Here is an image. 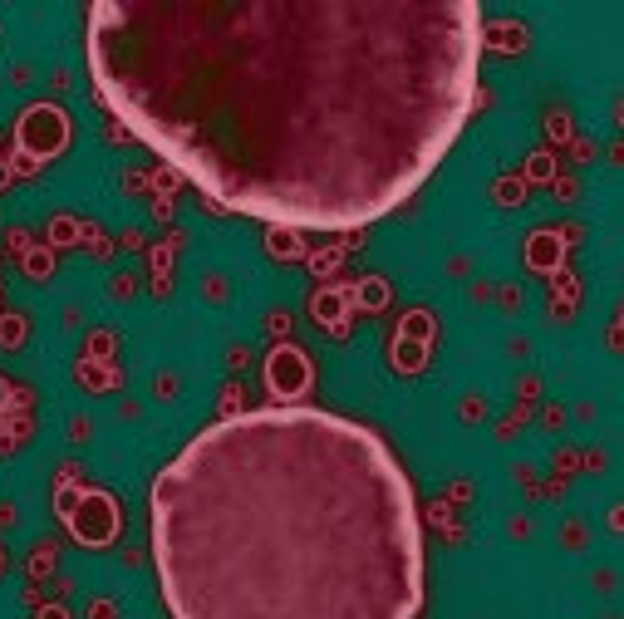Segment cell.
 Listing matches in <instances>:
<instances>
[{
  "mask_svg": "<svg viewBox=\"0 0 624 619\" xmlns=\"http://www.w3.org/2000/svg\"><path fill=\"white\" fill-rule=\"evenodd\" d=\"M472 0H99L89 74L217 207L354 231L408 202L477 104Z\"/></svg>",
  "mask_w": 624,
  "mask_h": 619,
  "instance_id": "obj_1",
  "label": "cell"
},
{
  "mask_svg": "<svg viewBox=\"0 0 624 619\" xmlns=\"http://www.w3.org/2000/svg\"><path fill=\"white\" fill-rule=\"evenodd\" d=\"M172 619H418L413 482L364 423L271 403L197 433L148 492Z\"/></svg>",
  "mask_w": 624,
  "mask_h": 619,
  "instance_id": "obj_2",
  "label": "cell"
},
{
  "mask_svg": "<svg viewBox=\"0 0 624 619\" xmlns=\"http://www.w3.org/2000/svg\"><path fill=\"white\" fill-rule=\"evenodd\" d=\"M59 516L79 546H109L118 536V502L94 487H64L59 492Z\"/></svg>",
  "mask_w": 624,
  "mask_h": 619,
  "instance_id": "obj_3",
  "label": "cell"
},
{
  "mask_svg": "<svg viewBox=\"0 0 624 619\" xmlns=\"http://www.w3.org/2000/svg\"><path fill=\"white\" fill-rule=\"evenodd\" d=\"M69 143V113L59 104H30L15 123V148L25 163H50Z\"/></svg>",
  "mask_w": 624,
  "mask_h": 619,
  "instance_id": "obj_4",
  "label": "cell"
},
{
  "mask_svg": "<svg viewBox=\"0 0 624 619\" xmlns=\"http://www.w3.org/2000/svg\"><path fill=\"white\" fill-rule=\"evenodd\" d=\"M266 389L276 394V403H295L310 389V359L295 344H276L266 354Z\"/></svg>",
  "mask_w": 624,
  "mask_h": 619,
  "instance_id": "obj_5",
  "label": "cell"
},
{
  "mask_svg": "<svg viewBox=\"0 0 624 619\" xmlns=\"http://www.w3.org/2000/svg\"><path fill=\"white\" fill-rule=\"evenodd\" d=\"M349 300H354V290H320V295L310 300V315L340 330V325H344V310H349Z\"/></svg>",
  "mask_w": 624,
  "mask_h": 619,
  "instance_id": "obj_6",
  "label": "cell"
},
{
  "mask_svg": "<svg viewBox=\"0 0 624 619\" xmlns=\"http://www.w3.org/2000/svg\"><path fill=\"white\" fill-rule=\"evenodd\" d=\"M526 261H531L536 271H551V266L561 261V236H556V231H536L531 246H526Z\"/></svg>",
  "mask_w": 624,
  "mask_h": 619,
  "instance_id": "obj_7",
  "label": "cell"
},
{
  "mask_svg": "<svg viewBox=\"0 0 624 619\" xmlns=\"http://www.w3.org/2000/svg\"><path fill=\"white\" fill-rule=\"evenodd\" d=\"M428 364V344H418V339H394V369H403V374H418Z\"/></svg>",
  "mask_w": 624,
  "mask_h": 619,
  "instance_id": "obj_8",
  "label": "cell"
},
{
  "mask_svg": "<svg viewBox=\"0 0 624 619\" xmlns=\"http://www.w3.org/2000/svg\"><path fill=\"white\" fill-rule=\"evenodd\" d=\"M398 335H403V339H418V344H428V339H433V315H428V310H413V315H403Z\"/></svg>",
  "mask_w": 624,
  "mask_h": 619,
  "instance_id": "obj_9",
  "label": "cell"
},
{
  "mask_svg": "<svg viewBox=\"0 0 624 619\" xmlns=\"http://www.w3.org/2000/svg\"><path fill=\"white\" fill-rule=\"evenodd\" d=\"M20 339H25V320H20V315H5V320H0V344H20Z\"/></svg>",
  "mask_w": 624,
  "mask_h": 619,
  "instance_id": "obj_10",
  "label": "cell"
},
{
  "mask_svg": "<svg viewBox=\"0 0 624 619\" xmlns=\"http://www.w3.org/2000/svg\"><path fill=\"white\" fill-rule=\"evenodd\" d=\"M359 295H364V305H369V310H379L389 290H384V281H369V285H364V290H359Z\"/></svg>",
  "mask_w": 624,
  "mask_h": 619,
  "instance_id": "obj_11",
  "label": "cell"
},
{
  "mask_svg": "<svg viewBox=\"0 0 624 619\" xmlns=\"http://www.w3.org/2000/svg\"><path fill=\"white\" fill-rule=\"evenodd\" d=\"M5 403H10V389H5V379H0V413H5Z\"/></svg>",
  "mask_w": 624,
  "mask_h": 619,
  "instance_id": "obj_12",
  "label": "cell"
},
{
  "mask_svg": "<svg viewBox=\"0 0 624 619\" xmlns=\"http://www.w3.org/2000/svg\"><path fill=\"white\" fill-rule=\"evenodd\" d=\"M5 182H10V168H0V187H5Z\"/></svg>",
  "mask_w": 624,
  "mask_h": 619,
  "instance_id": "obj_13",
  "label": "cell"
}]
</instances>
